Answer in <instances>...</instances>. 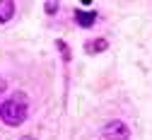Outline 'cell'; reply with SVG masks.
<instances>
[{
  "mask_svg": "<svg viewBox=\"0 0 152 140\" xmlns=\"http://www.w3.org/2000/svg\"><path fill=\"white\" fill-rule=\"evenodd\" d=\"M0 118H3L5 126H22L27 118V99L22 92H17L15 97L5 99L0 104Z\"/></svg>",
  "mask_w": 152,
  "mask_h": 140,
  "instance_id": "cell-1",
  "label": "cell"
},
{
  "mask_svg": "<svg viewBox=\"0 0 152 140\" xmlns=\"http://www.w3.org/2000/svg\"><path fill=\"white\" fill-rule=\"evenodd\" d=\"M44 10H46V15H56L58 12V0H46Z\"/></svg>",
  "mask_w": 152,
  "mask_h": 140,
  "instance_id": "cell-6",
  "label": "cell"
},
{
  "mask_svg": "<svg viewBox=\"0 0 152 140\" xmlns=\"http://www.w3.org/2000/svg\"><path fill=\"white\" fill-rule=\"evenodd\" d=\"M75 22H77L80 27H92L94 22H97V12H85V10H75Z\"/></svg>",
  "mask_w": 152,
  "mask_h": 140,
  "instance_id": "cell-3",
  "label": "cell"
},
{
  "mask_svg": "<svg viewBox=\"0 0 152 140\" xmlns=\"http://www.w3.org/2000/svg\"><path fill=\"white\" fill-rule=\"evenodd\" d=\"M3 92H5V80L0 77V94H3Z\"/></svg>",
  "mask_w": 152,
  "mask_h": 140,
  "instance_id": "cell-8",
  "label": "cell"
},
{
  "mask_svg": "<svg viewBox=\"0 0 152 140\" xmlns=\"http://www.w3.org/2000/svg\"><path fill=\"white\" fill-rule=\"evenodd\" d=\"M58 48H61V53H63V61H70V51H68V46H65L63 41H58Z\"/></svg>",
  "mask_w": 152,
  "mask_h": 140,
  "instance_id": "cell-7",
  "label": "cell"
},
{
  "mask_svg": "<svg viewBox=\"0 0 152 140\" xmlns=\"http://www.w3.org/2000/svg\"><path fill=\"white\" fill-rule=\"evenodd\" d=\"M102 135L106 140H128V126L123 121H109L104 128H102Z\"/></svg>",
  "mask_w": 152,
  "mask_h": 140,
  "instance_id": "cell-2",
  "label": "cell"
},
{
  "mask_svg": "<svg viewBox=\"0 0 152 140\" xmlns=\"http://www.w3.org/2000/svg\"><path fill=\"white\" fill-rule=\"evenodd\" d=\"M15 15V0H0V24L10 22Z\"/></svg>",
  "mask_w": 152,
  "mask_h": 140,
  "instance_id": "cell-4",
  "label": "cell"
},
{
  "mask_svg": "<svg viewBox=\"0 0 152 140\" xmlns=\"http://www.w3.org/2000/svg\"><path fill=\"white\" fill-rule=\"evenodd\" d=\"M106 48H109V41H106V39H94V41L85 44V51H87V53H102V51H106Z\"/></svg>",
  "mask_w": 152,
  "mask_h": 140,
  "instance_id": "cell-5",
  "label": "cell"
},
{
  "mask_svg": "<svg viewBox=\"0 0 152 140\" xmlns=\"http://www.w3.org/2000/svg\"><path fill=\"white\" fill-rule=\"evenodd\" d=\"M22 140H34V138H31V135H24V138H22Z\"/></svg>",
  "mask_w": 152,
  "mask_h": 140,
  "instance_id": "cell-10",
  "label": "cell"
},
{
  "mask_svg": "<svg viewBox=\"0 0 152 140\" xmlns=\"http://www.w3.org/2000/svg\"><path fill=\"white\" fill-rule=\"evenodd\" d=\"M80 3H82V5H92V0H80Z\"/></svg>",
  "mask_w": 152,
  "mask_h": 140,
  "instance_id": "cell-9",
  "label": "cell"
}]
</instances>
